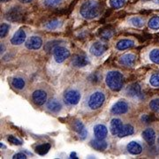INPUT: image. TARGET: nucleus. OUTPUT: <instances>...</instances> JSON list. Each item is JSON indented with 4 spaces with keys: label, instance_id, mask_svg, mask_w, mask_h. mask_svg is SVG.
<instances>
[{
    "label": "nucleus",
    "instance_id": "43",
    "mask_svg": "<svg viewBox=\"0 0 159 159\" xmlns=\"http://www.w3.org/2000/svg\"><path fill=\"white\" fill-rule=\"evenodd\" d=\"M153 2L155 3V4H157V5H159V0H153Z\"/></svg>",
    "mask_w": 159,
    "mask_h": 159
},
{
    "label": "nucleus",
    "instance_id": "7",
    "mask_svg": "<svg viewBox=\"0 0 159 159\" xmlns=\"http://www.w3.org/2000/svg\"><path fill=\"white\" fill-rule=\"evenodd\" d=\"M129 110V105L128 103L124 101V100H119L111 108V112L116 115H120V114H125Z\"/></svg>",
    "mask_w": 159,
    "mask_h": 159
},
{
    "label": "nucleus",
    "instance_id": "14",
    "mask_svg": "<svg viewBox=\"0 0 159 159\" xmlns=\"http://www.w3.org/2000/svg\"><path fill=\"white\" fill-rule=\"evenodd\" d=\"M94 134L96 139L104 140L108 135V129L104 125H97L94 127Z\"/></svg>",
    "mask_w": 159,
    "mask_h": 159
},
{
    "label": "nucleus",
    "instance_id": "27",
    "mask_svg": "<svg viewBox=\"0 0 159 159\" xmlns=\"http://www.w3.org/2000/svg\"><path fill=\"white\" fill-rule=\"evenodd\" d=\"M50 148H51V144L50 143H43L41 145H38L35 148V152L41 155V156H43V155L48 153Z\"/></svg>",
    "mask_w": 159,
    "mask_h": 159
},
{
    "label": "nucleus",
    "instance_id": "44",
    "mask_svg": "<svg viewBox=\"0 0 159 159\" xmlns=\"http://www.w3.org/2000/svg\"><path fill=\"white\" fill-rule=\"evenodd\" d=\"M7 1H9V0H1V2H3V3H6Z\"/></svg>",
    "mask_w": 159,
    "mask_h": 159
},
{
    "label": "nucleus",
    "instance_id": "34",
    "mask_svg": "<svg viewBox=\"0 0 159 159\" xmlns=\"http://www.w3.org/2000/svg\"><path fill=\"white\" fill-rule=\"evenodd\" d=\"M149 83L152 87L159 88V73L152 74L149 78Z\"/></svg>",
    "mask_w": 159,
    "mask_h": 159
},
{
    "label": "nucleus",
    "instance_id": "16",
    "mask_svg": "<svg viewBox=\"0 0 159 159\" xmlns=\"http://www.w3.org/2000/svg\"><path fill=\"white\" fill-rule=\"evenodd\" d=\"M123 127V123L119 119H113L111 121L110 129L112 134V135H119V132Z\"/></svg>",
    "mask_w": 159,
    "mask_h": 159
},
{
    "label": "nucleus",
    "instance_id": "5",
    "mask_svg": "<svg viewBox=\"0 0 159 159\" xmlns=\"http://www.w3.org/2000/svg\"><path fill=\"white\" fill-rule=\"evenodd\" d=\"M48 99V94L43 89H37L32 93V101L38 106L43 105Z\"/></svg>",
    "mask_w": 159,
    "mask_h": 159
},
{
    "label": "nucleus",
    "instance_id": "8",
    "mask_svg": "<svg viewBox=\"0 0 159 159\" xmlns=\"http://www.w3.org/2000/svg\"><path fill=\"white\" fill-rule=\"evenodd\" d=\"M71 63L75 67H84L89 64V59L83 54H76L73 57Z\"/></svg>",
    "mask_w": 159,
    "mask_h": 159
},
{
    "label": "nucleus",
    "instance_id": "2",
    "mask_svg": "<svg viewBox=\"0 0 159 159\" xmlns=\"http://www.w3.org/2000/svg\"><path fill=\"white\" fill-rule=\"evenodd\" d=\"M105 82L110 89L112 91H119L124 85V76L119 71H110L106 74Z\"/></svg>",
    "mask_w": 159,
    "mask_h": 159
},
{
    "label": "nucleus",
    "instance_id": "18",
    "mask_svg": "<svg viewBox=\"0 0 159 159\" xmlns=\"http://www.w3.org/2000/svg\"><path fill=\"white\" fill-rule=\"evenodd\" d=\"M126 149L132 155H139L142 152V145L136 142H129L126 146Z\"/></svg>",
    "mask_w": 159,
    "mask_h": 159
},
{
    "label": "nucleus",
    "instance_id": "45",
    "mask_svg": "<svg viewBox=\"0 0 159 159\" xmlns=\"http://www.w3.org/2000/svg\"><path fill=\"white\" fill-rule=\"evenodd\" d=\"M158 143H159V138H158Z\"/></svg>",
    "mask_w": 159,
    "mask_h": 159
},
{
    "label": "nucleus",
    "instance_id": "37",
    "mask_svg": "<svg viewBox=\"0 0 159 159\" xmlns=\"http://www.w3.org/2000/svg\"><path fill=\"white\" fill-rule=\"evenodd\" d=\"M7 140H8V142H11V144H13V145H18V146H20V145L22 144V142H21V141H20L19 139H17L16 137L13 136V135H9V136L7 137Z\"/></svg>",
    "mask_w": 159,
    "mask_h": 159
},
{
    "label": "nucleus",
    "instance_id": "40",
    "mask_svg": "<svg viewBox=\"0 0 159 159\" xmlns=\"http://www.w3.org/2000/svg\"><path fill=\"white\" fill-rule=\"evenodd\" d=\"M19 1L22 4H29V3L33 2L34 0H19Z\"/></svg>",
    "mask_w": 159,
    "mask_h": 159
},
{
    "label": "nucleus",
    "instance_id": "15",
    "mask_svg": "<svg viewBox=\"0 0 159 159\" xmlns=\"http://www.w3.org/2000/svg\"><path fill=\"white\" fill-rule=\"evenodd\" d=\"M62 108V104L57 99H51L46 103V109L53 113H57Z\"/></svg>",
    "mask_w": 159,
    "mask_h": 159
},
{
    "label": "nucleus",
    "instance_id": "23",
    "mask_svg": "<svg viewBox=\"0 0 159 159\" xmlns=\"http://www.w3.org/2000/svg\"><path fill=\"white\" fill-rule=\"evenodd\" d=\"M20 15L21 14H20V11L19 10V8L14 7V8H11L10 11H8L7 14H6V18L10 20L14 21V20H18L21 17Z\"/></svg>",
    "mask_w": 159,
    "mask_h": 159
},
{
    "label": "nucleus",
    "instance_id": "24",
    "mask_svg": "<svg viewBox=\"0 0 159 159\" xmlns=\"http://www.w3.org/2000/svg\"><path fill=\"white\" fill-rule=\"evenodd\" d=\"M11 86L16 89H23L26 86V81L25 80L21 77H14L11 80Z\"/></svg>",
    "mask_w": 159,
    "mask_h": 159
},
{
    "label": "nucleus",
    "instance_id": "22",
    "mask_svg": "<svg viewBox=\"0 0 159 159\" xmlns=\"http://www.w3.org/2000/svg\"><path fill=\"white\" fill-rule=\"evenodd\" d=\"M62 26V21L60 20H57V19H53L51 20H49L48 22H46L44 25V28L47 30H50V31H54V30H57L60 27Z\"/></svg>",
    "mask_w": 159,
    "mask_h": 159
},
{
    "label": "nucleus",
    "instance_id": "25",
    "mask_svg": "<svg viewBox=\"0 0 159 159\" xmlns=\"http://www.w3.org/2000/svg\"><path fill=\"white\" fill-rule=\"evenodd\" d=\"M134 134V127L131 125H123V127H122L121 131L119 132L118 136H119V138H122V137L131 135V134Z\"/></svg>",
    "mask_w": 159,
    "mask_h": 159
},
{
    "label": "nucleus",
    "instance_id": "1",
    "mask_svg": "<svg viewBox=\"0 0 159 159\" xmlns=\"http://www.w3.org/2000/svg\"><path fill=\"white\" fill-rule=\"evenodd\" d=\"M80 12L85 20H93L101 13V6L96 0H88L81 5Z\"/></svg>",
    "mask_w": 159,
    "mask_h": 159
},
{
    "label": "nucleus",
    "instance_id": "39",
    "mask_svg": "<svg viewBox=\"0 0 159 159\" xmlns=\"http://www.w3.org/2000/svg\"><path fill=\"white\" fill-rule=\"evenodd\" d=\"M12 158L13 159H25V158H27V156L23 153H17V154H15V155L12 157Z\"/></svg>",
    "mask_w": 159,
    "mask_h": 159
},
{
    "label": "nucleus",
    "instance_id": "4",
    "mask_svg": "<svg viewBox=\"0 0 159 159\" xmlns=\"http://www.w3.org/2000/svg\"><path fill=\"white\" fill-rule=\"evenodd\" d=\"M80 92L75 89H70L64 94V101L69 105H75L80 100Z\"/></svg>",
    "mask_w": 159,
    "mask_h": 159
},
{
    "label": "nucleus",
    "instance_id": "11",
    "mask_svg": "<svg viewBox=\"0 0 159 159\" xmlns=\"http://www.w3.org/2000/svg\"><path fill=\"white\" fill-rule=\"evenodd\" d=\"M73 126H74V130L77 133V134L80 139L84 140L88 136V131L86 129L84 124L80 120H75Z\"/></svg>",
    "mask_w": 159,
    "mask_h": 159
},
{
    "label": "nucleus",
    "instance_id": "3",
    "mask_svg": "<svg viewBox=\"0 0 159 159\" xmlns=\"http://www.w3.org/2000/svg\"><path fill=\"white\" fill-rule=\"evenodd\" d=\"M104 101H105V95L103 94V92L97 90L90 95L88 101V105L91 110H97L102 106Z\"/></svg>",
    "mask_w": 159,
    "mask_h": 159
},
{
    "label": "nucleus",
    "instance_id": "35",
    "mask_svg": "<svg viewBox=\"0 0 159 159\" xmlns=\"http://www.w3.org/2000/svg\"><path fill=\"white\" fill-rule=\"evenodd\" d=\"M10 29V25L7 23H2L1 24V28H0V37L1 38H5L6 35L8 34Z\"/></svg>",
    "mask_w": 159,
    "mask_h": 159
},
{
    "label": "nucleus",
    "instance_id": "10",
    "mask_svg": "<svg viewBox=\"0 0 159 159\" xmlns=\"http://www.w3.org/2000/svg\"><path fill=\"white\" fill-rule=\"evenodd\" d=\"M25 45L29 50H39L43 45V40L39 36L33 35L27 40Z\"/></svg>",
    "mask_w": 159,
    "mask_h": 159
},
{
    "label": "nucleus",
    "instance_id": "21",
    "mask_svg": "<svg viewBox=\"0 0 159 159\" xmlns=\"http://www.w3.org/2000/svg\"><path fill=\"white\" fill-rule=\"evenodd\" d=\"M141 86L138 83H133L126 88V94L130 97H137L141 94Z\"/></svg>",
    "mask_w": 159,
    "mask_h": 159
},
{
    "label": "nucleus",
    "instance_id": "19",
    "mask_svg": "<svg viewBox=\"0 0 159 159\" xmlns=\"http://www.w3.org/2000/svg\"><path fill=\"white\" fill-rule=\"evenodd\" d=\"M90 145L92 148H94L98 151H103L108 148V142L103 140H98V139L91 141Z\"/></svg>",
    "mask_w": 159,
    "mask_h": 159
},
{
    "label": "nucleus",
    "instance_id": "12",
    "mask_svg": "<svg viewBox=\"0 0 159 159\" xmlns=\"http://www.w3.org/2000/svg\"><path fill=\"white\" fill-rule=\"evenodd\" d=\"M26 37H27V35H26L25 31L23 29H20L11 37V43L12 45H20L25 42Z\"/></svg>",
    "mask_w": 159,
    "mask_h": 159
},
{
    "label": "nucleus",
    "instance_id": "33",
    "mask_svg": "<svg viewBox=\"0 0 159 159\" xmlns=\"http://www.w3.org/2000/svg\"><path fill=\"white\" fill-rule=\"evenodd\" d=\"M126 0H110V6L112 8L119 9L125 6Z\"/></svg>",
    "mask_w": 159,
    "mask_h": 159
},
{
    "label": "nucleus",
    "instance_id": "9",
    "mask_svg": "<svg viewBox=\"0 0 159 159\" xmlns=\"http://www.w3.org/2000/svg\"><path fill=\"white\" fill-rule=\"evenodd\" d=\"M107 49H108V47L104 43H102L100 42H96L90 46L89 51L92 55H94L96 57H99V56H102V54L107 51Z\"/></svg>",
    "mask_w": 159,
    "mask_h": 159
},
{
    "label": "nucleus",
    "instance_id": "30",
    "mask_svg": "<svg viewBox=\"0 0 159 159\" xmlns=\"http://www.w3.org/2000/svg\"><path fill=\"white\" fill-rule=\"evenodd\" d=\"M148 28L151 29H159V16H154L148 22Z\"/></svg>",
    "mask_w": 159,
    "mask_h": 159
},
{
    "label": "nucleus",
    "instance_id": "26",
    "mask_svg": "<svg viewBox=\"0 0 159 159\" xmlns=\"http://www.w3.org/2000/svg\"><path fill=\"white\" fill-rule=\"evenodd\" d=\"M128 22L130 23L132 26L135 27V28H139L141 29L144 26V19H142V17H139V16H135V17L131 18L130 20H128Z\"/></svg>",
    "mask_w": 159,
    "mask_h": 159
},
{
    "label": "nucleus",
    "instance_id": "28",
    "mask_svg": "<svg viewBox=\"0 0 159 159\" xmlns=\"http://www.w3.org/2000/svg\"><path fill=\"white\" fill-rule=\"evenodd\" d=\"M62 43L61 41H51V42H49L47 43L44 46V49H45L46 52H51V51H54V50L59 46V43Z\"/></svg>",
    "mask_w": 159,
    "mask_h": 159
},
{
    "label": "nucleus",
    "instance_id": "38",
    "mask_svg": "<svg viewBox=\"0 0 159 159\" xmlns=\"http://www.w3.org/2000/svg\"><path fill=\"white\" fill-rule=\"evenodd\" d=\"M89 80L92 82H98L100 80V76L98 75V74L95 73V74H92L89 76Z\"/></svg>",
    "mask_w": 159,
    "mask_h": 159
},
{
    "label": "nucleus",
    "instance_id": "42",
    "mask_svg": "<svg viewBox=\"0 0 159 159\" xmlns=\"http://www.w3.org/2000/svg\"><path fill=\"white\" fill-rule=\"evenodd\" d=\"M5 52V45L4 43H1V54Z\"/></svg>",
    "mask_w": 159,
    "mask_h": 159
},
{
    "label": "nucleus",
    "instance_id": "31",
    "mask_svg": "<svg viewBox=\"0 0 159 159\" xmlns=\"http://www.w3.org/2000/svg\"><path fill=\"white\" fill-rule=\"evenodd\" d=\"M113 34L114 32L111 29H103L100 32V36L103 40H109L113 36Z\"/></svg>",
    "mask_w": 159,
    "mask_h": 159
},
{
    "label": "nucleus",
    "instance_id": "29",
    "mask_svg": "<svg viewBox=\"0 0 159 159\" xmlns=\"http://www.w3.org/2000/svg\"><path fill=\"white\" fill-rule=\"evenodd\" d=\"M148 57H149V59L151 62L159 65V49H153L149 52Z\"/></svg>",
    "mask_w": 159,
    "mask_h": 159
},
{
    "label": "nucleus",
    "instance_id": "36",
    "mask_svg": "<svg viewBox=\"0 0 159 159\" xmlns=\"http://www.w3.org/2000/svg\"><path fill=\"white\" fill-rule=\"evenodd\" d=\"M149 108L155 112H159V98L153 99L149 102Z\"/></svg>",
    "mask_w": 159,
    "mask_h": 159
},
{
    "label": "nucleus",
    "instance_id": "32",
    "mask_svg": "<svg viewBox=\"0 0 159 159\" xmlns=\"http://www.w3.org/2000/svg\"><path fill=\"white\" fill-rule=\"evenodd\" d=\"M61 4V0H43V5L49 8L57 7Z\"/></svg>",
    "mask_w": 159,
    "mask_h": 159
},
{
    "label": "nucleus",
    "instance_id": "13",
    "mask_svg": "<svg viewBox=\"0 0 159 159\" xmlns=\"http://www.w3.org/2000/svg\"><path fill=\"white\" fill-rule=\"evenodd\" d=\"M136 60V56L133 53H126L120 57L119 62L125 66H133Z\"/></svg>",
    "mask_w": 159,
    "mask_h": 159
},
{
    "label": "nucleus",
    "instance_id": "20",
    "mask_svg": "<svg viewBox=\"0 0 159 159\" xmlns=\"http://www.w3.org/2000/svg\"><path fill=\"white\" fill-rule=\"evenodd\" d=\"M134 42L133 40L131 39H123L120 40L119 42L117 43L116 44V48L117 50L119 51H124V50H126L128 48H132L134 46Z\"/></svg>",
    "mask_w": 159,
    "mask_h": 159
},
{
    "label": "nucleus",
    "instance_id": "6",
    "mask_svg": "<svg viewBox=\"0 0 159 159\" xmlns=\"http://www.w3.org/2000/svg\"><path fill=\"white\" fill-rule=\"evenodd\" d=\"M53 56L56 62L62 63L70 57V51L63 46H58L53 51Z\"/></svg>",
    "mask_w": 159,
    "mask_h": 159
},
{
    "label": "nucleus",
    "instance_id": "41",
    "mask_svg": "<svg viewBox=\"0 0 159 159\" xmlns=\"http://www.w3.org/2000/svg\"><path fill=\"white\" fill-rule=\"evenodd\" d=\"M142 120H143V121H146V123H148V116H146V115H144V116L142 117Z\"/></svg>",
    "mask_w": 159,
    "mask_h": 159
},
{
    "label": "nucleus",
    "instance_id": "17",
    "mask_svg": "<svg viewBox=\"0 0 159 159\" xmlns=\"http://www.w3.org/2000/svg\"><path fill=\"white\" fill-rule=\"evenodd\" d=\"M142 137L145 140V142H148L149 145H153L155 142H156V133L152 128H148L146 130L142 132Z\"/></svg>",
    "mask_w": 159,
    "mask_h": 159
}]
</instances>
